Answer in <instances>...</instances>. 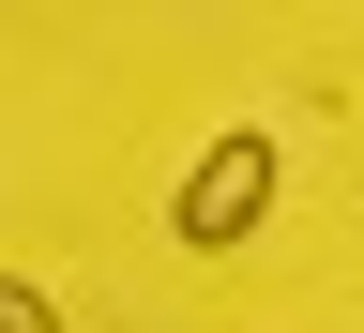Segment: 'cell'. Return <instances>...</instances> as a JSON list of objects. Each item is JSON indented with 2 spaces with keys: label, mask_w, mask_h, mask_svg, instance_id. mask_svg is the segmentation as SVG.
Masks as SVG:
<instances>
[{
  "label": "cell",
  "mask_w": 364,
  "mask_h": 333,
  "mask_svg": "<svg viewBox=\"0 0 364 333\" xmlns=\"http://www.w3.org/2000/svg\"><path fill=\"white\" fill-rule=\"evenodd\" d=\"M258 212H273V136L243 121V136H213V152L182 167V197H167V227H182L198 258H228V243H243Z\"/></svg>",
  "instance_id": "6da1fadb"
},
{
  "label": "cell",
  "mask_w": 364,
  "mask_h": 333,
  "mask_svg": "<svg viewBox=\"0 0 364 333\" xmlns=\"http://www.w3.org/2000/svg\"><path fill=\"white\" fill-rule=\"evenodd\" d=\"M0 333H61V303H46L31 273H0Z\"/></svg>",
  "instance_id": "7a4b0ae2"
}]
</instances>
